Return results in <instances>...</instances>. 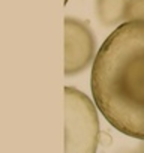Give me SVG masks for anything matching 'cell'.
I'll list each match as a JSON object with an SVG mask.
<instances>
[{"label":"cell","mask_w":144,"mask_h":153,"mask_svg":"<svg viewBox=\"0 0 144 153\" xmlns=\"http://www.w3.org/2000/svg\"><path fill=\"white\" fill-rule=\"evenodd\" d=\"M99 134V120L93 102L78 89L65 87V152H96Z\"/></svg>","instance_id":"2"},{"label":"cell","mask_w":144,"mask_h":153,"mask_svg":"<svg viewBox=\"0 0 144 153\" xmlns=\"http://www.w3.org/2000/svg\"><path fill=\"white\" fill-rule=\"evenodd\" d=\"M92 93L114 129L144 141V20L119 24L104 41L93 60Z\"/></svg>","instance_id":"1"},{"label":"cell","mask_w":144,"mask_h":153,"mask_svg":"<svg viewBox=\"0 0 144 153\" xmlns=\"http://www.w3.org/2000/svg\"><path fill=\"white\" fill-rule=\"evenodd\" d=\"M111 143H113L111 135L108 132H105V131H101V134H99V144H102V146H111Z\"/></svg>","instance_id":"6"},{"label":"cell","mask_w":144,"mask_h":153,"mask_svg":"<svg viewBox=\"0 0 144 153\" xmlns=\"http://www.w3.org/2000/svg\"><path fill=\"white\" fill-rule=\"evenodd\" d=\"M95 60V38L87 24L65 18V75H75Z\"/></svg>","instance_id":"3"},{"label":"cell","mask_w":144,"mask_h":153,"mask_svg":"<svg viewBox=\"0 0 144 153\" xmlns=\"http://www.w3.org/2000/svg\"><path fill=\"white\" fill-rule=\"evenodd\" d=\"M144 20V0H129L126 6L125 21H143Z\"/></svg>","instance_id":"5"},{"label":"cell","mask_w":144,"mask_h":153,"mask_svg":"<svg viewBox=\"0 0 144 153\" xmlns=\"http://www.w3.org/2000/svg\"><path fill=\"white\" fill-rule=\"evenodd\" d=\"M65 3H68V0H65Z\"/></svg>","instance_id":"7"},{"label":"cell","mask_w":144,"mask_h":153,"mask_svg":"<svg viewBox=\"0 0 144 153\" xmlns=\"http://www.w3.org/2000/svg\"><path fill=\"white\" fill-rule=\"evenodd\" d=\"M129 0H96V15L101 24L116 26L125 21Z\"/></svg>","instance_id":"4"}]
</instances>
